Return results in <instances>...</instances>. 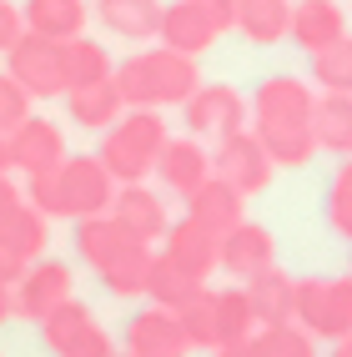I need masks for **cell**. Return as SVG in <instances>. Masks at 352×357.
Returning <instances> with one entry per match:
<instances>
[{
    "label": "cell",
    "instance_id": "cell-1",
    "mask_svg": "<svg viewBox=\"0 0 352 357\" xmlns=\"http://www.w3.org/2000/svg\"><path fill=\"white\" fill-rule=\"evenodd\" d=\"M116 197V176L101 166V156H66L56 172L26 176V202L40 206L51 222H81L106 211Z\"/></svg>",
    "mask_w": 352,
    "mask_h": 357
},
{
    "label": "cell",
    "instance_id": "cell-2",
    "mask_svg": "<svg viewBox=\"0 0 352 357\" xmlns=\"http://www.w3.org/2000/svg\"><path fill=\"white\" fill-rule=\"evenodd\" d=\"M116 91H121L126 111L131 106H186V96L201 86V70H197V56H181L171 45H156V51H136L126 56L121 66L111 70Z\"/></svg>",
    "mask_w": 352,
    "mask_h": 357
},
{
    "label": "cell",
    "instance_id": "cell-3",
    "mask_svg": "<svg viewBox=\"0 0 352 357\" xmlns=\"http://www.w3.org/2000/svg\"><path fill=\"white\" fill-rule=\"evenodd\" d=\"M167 141H171V136H167L161 111L131 106V111H121V116L101 131L96 156H101V166H106L116 181H146V176L156 172V156H161Z\"/></svg>",
    "mask_w": 352,
    "mask_h": 357
},
{
    "label": "cell",
    "instance_id": "cell-4",
    "mask_svg": "<svg viewBox=\"0 0 352 357\" xmlns=\"http://www.w3.org/2000/svg\"><path fill=\"white\" fill-rule=\"evenodd\" d=\"M297 327L317 342H337L352 332V277H297Z\"/></svg>",
    "mask_w": 352,
    "mask_h": 357
},
{
    "label": "cell",
    "instance_id": "cell-5",
    "mask_svg": "<svg viewBox=\"0 0 352 357\" xmlns=\"http://www.w3.org/2000/svg\"><path fill=\"white\" fill-rule=\"evenodd\" d=\"M6 70L31 91V101H56L66 96V40H45L26 31L6 51Z\"/></svg>",
    "mask_w": 352,
    "mask_h": 357
},
{
    "label": "cell",
    "instance_id": "cell-6",
    "mask_svg": "<svg viewBox=\"0 0 352 357\" xmlns=\"http://www.w3.org/2000/svg\"><path fill=\"white\" fill-rule=\"evenodd\" d=\"M40 337L45 347H51L56 357H111L116 342H111V332L96 322V312H91L86 302L76 297H66L51 317L40 322Z\"/></svg>",
    "mask_w": 352,
    "mask_h": 357
},
{
    "label": "cell",
    "instance_id": "cell-7",
    "mask_svg": "<svg viewBox=\"0 0 352 357\" xmlns=\"http://www.w3.org/2000/svg\"><path fill=\"white\" fill-rule=\"evenodd\" d=\"M211 172H217L222 181H231L242 197H257V192H267L272 186V172H277V161L267 156V146L257 141V131H231L217 141V151H211Z\"/></svg>",
    "mask_w": 352,
    "mask_h": 357
},
{
    "label": "cell",
    "instance_id": "cell-8",
    "mask_svg": "<svg viewBox=\"0 0 352 357\" xmlns=\"http://www.w3.org/2000/svg\"><path fill=\"white\" fill-rule=\"evenodd\" d=\"M181 116H186V131H192L197 141H201V136L222 141V136H231V131H242V126H247L252 106L242 101V91H231V86H222V81H211V86H197L192 96H186Z\"/></svg>",
    "mask_w": 352,
    "mask_h": 357
},
{
    "label": "cell",
    "instance_id": "cell-9",
    "mask_svg": "<svg viewBox=\"0 0 352 357\" xmlns=\"http://www.w3.org/2000/svg\"><path fill=\"white\" fill-rule=\"evenodd\" d=\"M252 126H312V86L297 81V76H267L262 86L252 91Z\"/></svg>",
    "mask_w": 352,
    "mask_h": 357
},
{
    "label": "cell",
    "instance_id": "cell-10",
    "mask_svg": "<svg viewBox=\"0 0 352 357\" xmlns=\"http://www.w3.org/2000/svg\"><path fill=\"white\" fill-rule=\"evenodd\" d=\"M277 261V236L262 227V222H237L231 231H222V252H217V272H227V277H237V282H247V277H257V272H267Z\"/></svg>",
    "mask_w": 352,
    "mask_h": 357
},
{
    "label": "cell",
    "instance_id": "cell-11",
    "mask_svg": "<svg viewBox=\"0 0 352 357\" xmlns=\"http://www.w3.org/2000/svg\"><path fill=\"white\" fill-rule=\"evenodd\" d=\"M66 297H70V267H66V261H45V257H36L31 267H26V277L15 282V317L45 322Z\"/></svg>",
    "mask_w": 352,
    "mask_h": 357
},
{
    "label": "cell",
    "instance_id": "cell-12",
    "mask_svg": "<svg viewBox=\"0 0 352 357\" xmlns=\"http://www.w3.org/2000/svg\"><path fill=\"white\" fill-rule=\"evenodd\" d=\"M111 217L121 222L136 242H161L167 236V227H171V217H167V206H161V197L151 192L146 181H116V197H111Z\"/></svg>",
    "mask_w": 352,
    "mask_h": 357
},
{
    "label": "cell",
    "instance_id": "cell-13",
    "mask_svg": "<svg viewBox=\"0 0 352 357\" xmlns=\"http://www.w3.org/2000/svg\"><path fill=\"white\" fill-rule=\"evenodd\" d=\"M10 141H15V172H26V176L56 172V166L70 156L66 151V131L51 121V116H36V111L10 131Z\"/></svg>",
    "mask_w": 352,
    "mask_h": 357
},
{
    "label": "cell",
    "instance_id": "cell-14",
    "mask_svg": "<svg viewBox=\"0 0 352 357\" xmlns=\"http://www.w3.org/2000/svg\"><path fill=\"white\" fill-rule=\"evenodd\" d=\"M126 352L131 357H186L192 342H186L171 307H151V312H136L126 322Z\"/></svg>",
    "mask_w": 352,
    "mask_h": 357
},
{
    "label": "cell",
    "instance_id": "cell-15",
    "mask_svg": "<svg viewBox=\"0 0 352 357\" xmlns=\"http://www.w3.org/2000/svg\"><path fill=\"white\" fill-rule=\"evenodd\" d=\"M161 252H167L186 277L206 282L211 272H217L222 236H217V231H206V227H201V222H192V217H181V222H171V227H167V236H161Z\"/></svg>",
    "mask_w": 352,
    "mask_h": 357
},
{
    "label": "cell",
    "instance_id": "cell-16",
    "mask_svg": "<svg viewBox=\"0 0 352 357\" xmlns=\"http://www.w3.org/2000/svg\"><path fill=\"white\" fill-rule=\"evenodd\" d=\"M181 202H186V217L201 222L206 231H217V236H222V231H231V227L247 217V197H242L231 181H222L217 172H211V176L197 186V192H186Z\"/></svg>",
    "mask_w": 352,
    "mask_h": 357
},
{
    "label": "cell",
    "instance_id": "cell-17",
    "mask_svg": "<svg viewBox=\"0 0 352 357\" xmlns=\"http://www.w3.org/2000/svg\"><path fill=\"white\" fill-rule=\"evenodd\" d=\"M217 26L192 6V0H171V6H161V26H156V40L171 45L181 56H206L211 45H217Z\"/></svg>",
    "mask_w": 352,
    "mask_h": 357
},
{
    "label": "cell",
    "instance_id": "cell-18",
    "mask_svg": "<svg viewBox=\"0 0 352 357\" xmlns=\"http://www.w3.org/2000/svg\"><path fill=\"white\" fill-rule=\"evenodd\" d=\"M211 176V151L201 146L197 136H181V141H167L156 156V181L167 186V192L186 197V192H197V186Z\"/></svg>",
    "mask_w": 352,
    "mask_h": 357
},
{
    "label": "cell",
    "instance_id": "cell-19",
    "mask_svg": "<svg viewBox=\"0 0 352 357\" xmlns=\"http://www.w3.org/2000/svg\"><path fill=\"white\" fill-rule=\"evenodd\" d=\"M242 287H247V302H252V312H257V327H277V322H292L297 317V277L282 272L277 261H272L267 272L247 277Z\"/></svg>",
    "mask_w": 352,
    "mask_h": 357
},
{
    "label": "cell",
    "instance_id": "cell-20",
    "mask_svg": "<svg viewBox=\"0 0 352 357\" xmlns=\"http://www.w3.org/2000/svg\"><path fill=\"white\" fill-rule=\"evenodd\" d=\"M337 36H347V15L337 0H297L292 6V20H287V40H297L302 51H322L332 45Z\"/></svg>",
    "mask_w": 352,
    "mask_h": 357
},
{
    "label": "cell",
    "instance_id": "cell-21",
    "mask_svg": "<svg viewBox=\"0 0 352 357\" xmlns=\"http://www.w3.org/2000/svg\"><path fill=\"white\" fill-rule=\"evenodd\" d=\"M151 242H131L116 252L111 261H101L96 267V277H101V287L111 292V297H146V272H151Z\"/></svg>",
    "mask_w": 352,
    "mask_h": 357
},
{
    "label": "cell",
    "instance_id": "cell-22",
    "mask_svg": "<svg viewBox=\"0 0 352 357\" xmlns=\"http://www.w3.org/2000/svg\"><path fill=\"white\" fill-rule=\"evenodd\" d=\"M66 106H70V121L86 126V131H106L116 116L126 111L121 91H116V81H91V86H70L66 91Z\"/></svg>",
    "mask_w": 352,
    "mask_h": 357
},
{
    "label": "cell",
    "instance_id": "cell-23",
    "mask_svg": "<svg viewBox=\"0 0 352 357\" xmlns=\"http://www.w3.org/2000/svg\"><path fill=\"white\" fill-rule=\"evenodd\" d=\"M20 15H26V31H36L45 40L86 36V0H26Z\"/></svg>",
    "mask_w": 352,
    "mask_h": 357
},
{
    "label": "cell",
    "instance_id": "cell-24",
    "mask_svg": "<svg viewBox=\"0 0 352 357\" xmlns=\"http://www.w3.org/2000/svg\"><path fill=\"white\" fill-rule=\"evenodd\" d=\"M312 136H317V151L352 156V96L322 91L317 106H312Z\"/></svg>",
    "mask_w": 352,
    "mask_h": 357
},
{
    "label": "cell",
    "instance_id": "cell-25",
    "mask_svg": "<svg viewBox=\"0 0 352 357\" xmlns=\"http://www.w3.org/2000/svg\"><path fill=\"white\" fill-rule=\"evenodd\" d=\"M96 20L121 40H151L161 26V0H96Z\"/></svg>",
    "mask_w": 352,
    "mask_h": 357
},
{
    "label": "cell",
    "instance_id": "cell-26",
    "mask_svg": "<svg viewBox=\"0 0 352 357\" xmlns=\"http://www.w3.org/2000/svg\"><path fill=\"white\" fill-rule=\"evenodd\" d=\"M126 242H131V231L116 222L111 211H96V217H81V222H76V257L86 261L91 272H96L101 261H111Z\"/></svg>",
    "mask_w": 352,
    "mask_h": 357
},
{
    "label": "cell",
    "instance_id": "cell-27",
    "mask_svg": "<svg viewBox=\"0 0 352 357\" xmlns=\"http://www.w3.org/2000/svg\"><path fill=\"white\" fill-rule=\"evenodd\" d=\"M287 20H292V0H237V26L252 45H277L287 40Z\"/></svg>",
    "mask_w": 352,
    "mask_h": 357
},
{
    "label": "cell",
    "instance_id": "cell-28",
    "mask_svg": "<svg viewBox=\"0 0 352 357\" xmlns=\"http://www.w3.org/2000/svg\"><path fill=\"white\" fill-rule=\"evenodd\" d=\"M0 236L26 257V261H36L40 252H45V242H51V217H45L40 206H31V202H20L6 222H0Z\"/></svg>",
    "mask_w": 352,
    "mask_h": 357
},
{
    "label": "cell",
    "instance_id": "cell-29",
    "mask_svg": "<svg viewBox=\"0 0 352 357\" xmlns=\"http://www.w3.org/2000/svg\"><path fill=\"white\" fill-rule=\"evenodd\" d=\"M252 131H257V126H252ZM257 141H262L267 156H272L277 166H287V172H297V166H307V161L317 156L312 126H262V131H257Z\"/></svg>",
    "mask_w": 352,
    "mask_h": 357
},
{
    "label": "cell",
    "instance_id": "cell-30",
    "mask_svg": "<svg viewBox=\"0 0 352 357\" xmlns=\"http://www.w3.org/2000/svg\"><path fill=\"white\" fill-rule=\"evenodd\" d=\"M171 312H176V322H181V332H186V342H192V347H201V352L217 347V292H211L206 282L181 307H171Z\"/></svg>",
    "mask_w": 352,
    "mask_h": 357
},
{
    "label": "cell",
    "instance_id": "cell-31",
    "mask_svg": "<svg viewBox=\"0 0 352 357\" xmlns=\"http://www.w3.org/2000/svg\"><path fill=\"white\" fill-rule=\"evenodd\" d=\"M116 70L111 51L101 40H91V36H76V40H66V91L70 86H91V81H106Z\"/></svg>",
    "mask_w": 352,
    "mask_h": 357
},
{
    "label": "cell",
    "instance_id": "cell-32",
    "mask_svg": "<svg viewBox=\"0 0 352 357\" xmlns=\"http://www.w3.org/2000/svg\"><path fill=\"white\" fill-rule=\"evenodd\" d=\"M201 287V282L197 277H186L181 267H176V261L167 257V252H156L151 257V272H146V297L156 302V307H181L186 297H192Z\"/></svg>",
    "mask_w": 352,
    "mask_h": 357
},
{
    "label": "cell",
    "instance_id": "cell-33",
    "mask_svg": "<svg viewBox=\"0 0 352 357\" xmlns=\"http://www.w3.org/2000/svg\"><path fill=\"white\" fill-rule=\"evenodd\" d=\"M312 81L322 91H342V96H352V36H337L332 45L312 51Z\"/></svg>",
    "mask_w": 352,
    "mask_h": 357
},
{
    "label": "cell",
    "instance_id": "cell-34",
    "mask_svg": "<svg viewBox=\"0 0 352 357\" xmlns=\"http://www.w3.org/2000/svg\"><path fill=\"white\" fill-rule=\"evenodd\" d=\"M257 332V312L247 302V287H227L217 292V347L222 342H242Z\"/></svg>",
    "mask_w": 352,
    "mask_h": 357
},
{
    "label": "cell",
    "instance_id": "cell-35",
    "mask_svg": "<svg viewBox=\"0 0 352 357\" xmlns=\"http://www.w3.org/2000/svg\"><path fill=\"white\" fill-rule=\"evenodd\" d=\"M257 347H262V357H317V337L297 322L257 327Z\"/></svg>",
    "mask_w": 352,
    "mask_h": 357
},
{
    "label": "cell",
    "instance_id": "cell-36",
    "mask_svg": "<svg viewBox=\"0 0 352 357\" xmlns=\"http://www.w3.org/2000/svg\"><path fill=\"white\" fill-rule=\"evenodd\" d=\"M327 222L342 242H352V156H342V172L332 176V192H327Z\"/></svg>",
    "mask_w": 352,
    "mask_h": 357
},
{
    "label": "cell",
    "instance_id": "cell-37",
    "mask_svg": "<svg viewBox=\"0 0 352 357\" xmlns=\"http://www.w3.org/2000/svg\"><path fill=\"white\" fill-rule=\"evenodd\" d=\"M31 106H36V101H31V91L6 70V76H0V131H15V126L31 116Z\"/></svg>",
    "mask_w": 352,
    "mask_h": 357
},
{
    "label": "cell",
    "instance_id": "cell-38",
    "mask_svg": "<svg viewBox=\"0 0 352 357\" xmlns=\"http://www.w3.org/2000/svg\"><path fill=\"white\" fill-rule=\"evenodd\" d=\"M20 36H26V15H20L15 0H0V56H6Z\"/></svg>",
    "mask_w": 352,
    "mask_h": 357
},
{
    "label": "cell",
    "instance_id": "cell-39",
    "mask_svg": "<svg viewBox=\"0 0 352 357\" xmlns=\"http://www.w3.org/2000/svg\"><path fill=\"white\" fill-rule=\"evenodd\" d=\"M192 6H197L217 31H231V26H237V0H192Z\"/></svg>",
    "mask_w": 352,
    "mask_h": 357
},
{
    "label": "cell",
    "instance_id": "cell-40",
    "mask_svg": "<svg viewBox=\"0 0 352 357\" xmlns=\"http://www.w3.org/2000/svg\"><path fill=\"white\" fill-rule=\"evenodd\" d=\"M26 267H31V261L20 257V252L6 242V236H0V282H6V287H15V282L26 277Z\"/></svg>",
    "mask_w": 352,
    "mask_h": 357
},
{
    "label": "cell",
    "instance_id": "cell-41",
    "mask_svg": "<svg viewBox=\"0 0 352 357\" xmlns=\"http://www.w3.org/2000/svg\"><path fill=\"white\" fill-rule=\"evenodd\" d=\"M20 202H26V186H15V176H10V172H0V222H6Z\"/></svg>",
    "mask_w": 352,
    "mask_h": 357
},
{
    "label": "cell",
    "instance_id": "cell-42",
    "mask_svg": "<svg viewBox=\"0 0 352 357\" xmlns=\"http://www.w3.org/2000/svg\"><path fill=\"white\" fill-rule=\"evenodd\" d=\"M217 357H262V347H257V332L252 337H242V342H222V347H211Z\"/></svg>",
    "mask_w": 352,
    "mask_h": 357
},
{
    "label": "cell",
    "instance_id": "cell-43",
    "mask_svg": "<svg viewBox=\"0 0 352 357\" xmlns=\"http://www.w3.org/2000/svg\"><path fill=\"white\" fill-rule=\"evenodd\" d=\"M0 172H15V141H10V131H0Z\"/></svg>",
    "mask_w": 352,
    "mask_h": 357
},
{
    "label": "cell",
    "instance_id": "cell-44",
    "mask_svg": "<svg viewBox=\"0 0 352 357\" xmlns=\"http://www.w3.org/2000/svg\"><path fill=\"white\" fill-rule=\"evenodd\" d=\"M15 317V287H6V282H0V327H6Z\"/></svg>",
    "mask_w": 352,
    "mask_h": 357
},
{
    "label": "cell",
    "instance_id": "cell-45",
    "mask_svg": "<svg viewBox=\"0 0 352 357\" xmlns=\"http://www.w3.org/2000/svg\"><path fill=\"white\" fill-rule=\"evenodd\" d=\"M332 357H352V332H347V337H337V342H332Z\"/></svg>",
    "mask_w": 352,
    "mask_h": 357
},
{
    "label": "cell",
    "instance_id": "cell-46",
    "mask_svg": "<svg viewBox=\"0 0 352 357\" xmlns=\"http://www.w3.org/2000/svg\"><path fill=\"white\" fill-rule=\"evenodd\" d=\"M111 357H131V352H111Z\"/></svg>",
    "mask_w": 352,
    "mask_h": 357
}]
</instances>
